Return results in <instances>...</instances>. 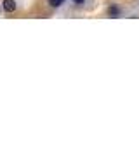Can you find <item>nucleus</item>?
<instances>
[{
    "label": "nucleus",
    "instance_id": "1",
    "mask_svg": "<svg viewBox=\"0 0 139 149\" xmlns=\"http://www.w3.org/2000/svg\"><path fill=\"white\" fill-rule=\"evenodd\" d=\"M106 16L111 17V19H117V17H122V9L118 3H111L108 9H106Z\"/></svg>",
    "mask_w": 139,
    "mask_h": 149
},
{
    "label": "nucleus",
    "instance_id": "5",
    "mask_svg": "<svg viewBox=\"0 0 139 149\" xmlns=\"http://www.w3.org/2000/svg\"><path fill=\"white\" fill-rule=\"evenodd\" d=\"M65 2H66V0H65Z\"/></svg>",
    "mask_w": 139,
    "mask_h": 149
},
{
    "label": "nucleus",
    "instance_id": "4",
    "mask_svg": "<svg viewBox=\"0 0 139 149\" xmlns=\"http://www.w3.org/2000/svg\"><path fill=\"white\" fill-rule=\"evenodd\" d=\"M75 7H82V5H85L87 3V0H70Z\"/></svg>",
    "mask_w": 139,
    "mask_h": 149
},
{
    "label": "nucleus",
    "instance_id": "2",
    "mask_svg": "<svg viewBox=\"0 0 139 149\" xmlns=\"http://www.w3.org/2000/svg\"><path fill=\"white\" fill-rule=\"evenodd\" d=\"M16 9H18V2L16 0H4L2 2V10L4 12L12 14V12H16Z\"/></svg>",
    "mask_w": 139,
    "mask_h": 149
},
{
    "label": "nucleus",
    "instance_id": "3",
    "mask_svg": "<svg viewBox=\"0 0 139 149\" xmlns=\"http://www.w3.org/2000/svg\"><path fill=\"white\" fill-rule=\"evenodd\" d=\"M47 3H49L51 9H59L65 3V0H47Z\"/></svg>",
    "mask_w": 139,
    "mask_h": 149
}]
</instances>
